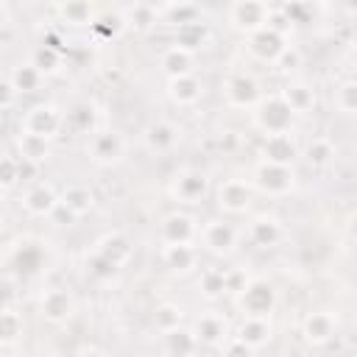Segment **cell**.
I'll return each mask as SVG.
<instances>
[{"label": "cell", "instance_id": "f35d334b", "mask_svg": "<svg viewBox=\"0 0 357 357\" xmlns=\"http://www.w3.org/2000/svg\"><path fill=\"white\" fill-rule=\"evenodd\" d=\"M17 95H22L14 84H11V78H6L3 81V112H11V106H14V98Z\"/></svg>", "mask_w": 357, "mask_h": 357}, {"label": "cell", "instance_id": "5b68a950", "mask_svg": "<svg viewBox=\"0 0 357 357\" xmlns=\"http://www.w3.org/2000/svg\"><path fill=\"white\" fill-rule=\"evenodd\" d=\"M257 184L271 195H282L293 187V173L287 165H276V162L265 159V165H259V170H257Z\"/></svg>", "mask_w": 357, "mask_h": 357}, {"label": "cell", "instance_id": "836d02e7", "mask_svg": "<svg viewBox=\"0 0 357 357\" xmlns=\"http://www.w3.org/2000/svg\"><path fill=\"white\" fill-rule=\"evenodd\" d=\"M67 22H86L89 20V3L86 0H64L61 6Z\"/></svg>", "mask_w": 357, "mask_h": 357}, {"label": "cell", "instance_id": "60d3db41", "mask_svg": "<svg viewBox=\"0 0 357 357\" xmlns=\"http://www.w3.org/2000/svg\"><path fill=\"white\" fill-rule=\"evenodd\" d=\"M349 231H351V237H357V215L349 220Z\"/></svg>", "mask_w": 357, "mask_h": 357}, {"label": "cell", "instance_id": "4dcf8cb0", "mask_svg": "<svg viewBox=\"0 0 357 357\" xmlns=\"http://www.w3.org/2000/svg\"><path fill=\"white\" fill-rule=\"evenodd\" d=\"M20 335H22V321L17 318V312L11 310V304H6L3 307V346H8Z\"/></svg>", "mask_w": 357, "mask_h": 357}, {"label": "cell", "instance_id": "d6986e66", "mask_svg": "<svg viewBox=\"0 0 357 357\" xmlns=\"http://www.w3.org/2000/svg\"><path fill=\"white\" fill-rule=\"evenodd\" d=\"M304 335L312 343H324V340H329L335 335V321L326 312H312L307 318V324H304Z\"/></svg>", "mask_w": 357, "mask_h": 357}, {"label": "cell", "instance_id": "ba28073f", "mask_svg": "<svg viewBox=\"0 0 357 357\" xmlns=\"http://www.w3.org/2000/svg\"><path fill=\"white\" fill-rule=\"evenodd\" d=\"M251 201V192L245 187V181H237V178H229L220 190H218V204L220 209L226 212H243Z\"/></svg>", "mask_w": 357, "mask_h": 357}, {"label": "cell", "instance_id": "8d00e7d4", "mask_svg": "<svg viewBox=\"0 0 357 357\" xmlns=\"http://www.w3.org/2000/svg\"><path fill=\"white\" fill-rule=\"evenodd\" d=\"M17 181H20V156L17 159L14 156H6L3 159V187L11 190Z\"/></svg>", "mask_w": 357, "mask_h": 357}, {"label": "cell", "instance_id": "1f68e13d", "mask_svg": "<svg viewBox=\"0 0 357 357\" xmlns=\"http://www.w3.org/2000/svg\"><path fill=\"white\" fill-rule=\"evenodd\" d=\"M201 287H204V293H206L209 298L220 296V293L226 290V273H223V271H206L204 279H201Z\"/></svg>", "mask_w": 357, "mask_h": 357}, {"label": "cell", "instance_id": "ffe728a7", "mask_svg": "<svg viewBox=\"0 0 357 357\" xmlns=\"http://www.w3.org/2000/svg\"><path fill=\"white\" fill-rule=\"evenodd\" d=\"M145 142H148V148L156 151V153L170 151L173 142H176V128H173L170 123H153V126L148 128V134H145Z\"/></svg>", "mask_w": 357, "mask_h": 357}, {"label": "cell", "instance_id": "d590c367", "mask_svg": "<svg viewBox=\"0 0 357 357\" xmlns=\"http://www.w3.org/2000/svg\"><path fill=\"white\" fill-rule=\"evenodd\" d=\"M167 337H170V351H192L195 349V335H190V332H181V329H173V332H167Z\"/></svg>", "mask_w": 357, "mask_h": 357}, {"label": "cell", "instance_id": "4fadbf2b", "mask_svg": "<svg viewBox=\"0 0 357 357\" xmlns=\"http://www.w3.org/2000/svg\"><path fill=\"white\" fill-rule=\"evenodd\" d=\"M204 192H206V176L204 173L187 170V173L176 176V195L184 204H195L198 198H204Z\"/></svg>", "mask_w": 357, "mask_h": 357}, {"label": "cell", "instance_id": "52a82bcc", "mask_svg": "<svg viewBox=\"0 0 357 357\" xmlns=\"http://www.w3.org/2000/svg\"><path fill=\"white\" fill-rule=\"evenodd\" d=\"M201 237H204V245L215 254H229L234 248V229L226 220H209Z\"/></svg>", "mask_w": 357, "mask_h": 357}, {"label": "cell", "instance_id": "83f0119b", "mask_svg": "<svg viewBox=\"0 0 357 357\" xmlns=\"http://www.w3.org/2000/svg\"><path fill=\"white\" fill-rule=\"evenodd\" d=\"M20 156L33 159V162H42V159L47 156V139L39 137V134L22 131V137H20Z\"/></svg>", "mask_w": 357, "mask_h": 357}, {"label": "cell", "instance_id": "2e32d148", "mask_svg": "<svg viewBox=\"0 0 357 357\" xmlns=\"http://www.w3.org/2000/svg\"><path fill=\"white\" fill-rule=\"evenodd\" d=\"M190 67H192V56H190V50H187V47L173 45L170 50H165V56H162V70H165L167 75H173V78L187 75V73H190Z\"/></svg>", "mask_w": 357, "mask_h": 357}, {"label": "cell", "instance_id": "b9f144b4", "mask_svg": "<svg viewBox=\"0 0 357 357\" xmlns=\"http://www.w3.org/2000/svg\"><path fill=\"white\" fill-rule=\"evenodd\" d=\"M346 6H349V8H357V0H346Z\"/></svg>", "mask_w": 357, "mask_h": 357}, {"label": "cell", "instance_id": "603a6c76", "mask_svg": "<svg viewBox=\"0 0 357 357\" xmlns=\"http://www.w3.org/2000/svg\"><path fill=\"white\" fill-rule=\"evenodd\" d=\"M204 36H206V28H204L198 20H187V22H178L176 45H178V47L192 50V47H198V45L204 42Z\"/></svg>", "mask_w": 357, "mask_h": 357}, {"label": "cell", "instance_id": "e575fe53", "mask_svg": "<svg viewBox=\"0 0 357 357\" xmlns=\"http://www.w3.org/2000/svg\"><path fill=\"white\" fill-rule=\"evenodd\" d=\"M337 106L343 112H357V81H346L337 86Z\"/></svg>", "mask_w": 357, "mask_h": 357}, {"label": "cell", "instance_id": "9c48e42d", "mask_svg": "<svg viewBox=\"0 0 357 357\" xmlns=\"http://www.w3.org/2000/svg\"><path fill=\"white\" fill-rule=\"evenodd\" d=\"M39 310H42V315H45L47 321H64V318L73 312V298H70L67 290L53 287V290H45Z\"/></svg>", "mask_w": 357, "mask_h": 357}, {"label": "cell", "instance_id": "ee69618b", "mask_svg": "<svg viewBox=\"0 0 357 357\" xmlns=\"http://www.w3.org/2000/svg\"><path fill=\"white\" fill-rule=\"evenodd\" d=\"M56 3H64V0H56Z\"/></svg>", "mask_w": 357, "mask_h": 357}, {"label": "cell", "instance_id": "d4e9b609", "mask_svg": "<svg viewBox=\"0 0 357 357\" xmlns=\"http://www.w3.org/2000/svg\"><path fill=\"white\" fill-rule=\"evenodd\" d=\"M8 78H11V84H14L20 92H33V89H39V84H42V73H39L33 64H20Z\"/></svg>", "mask_w": 357, "mask_h": 357}, {"label": "cell", "instance_id": "484cf974", "mask_svg": "<svg viewBox=\"0 0 357 357\" xmlns=\"http://www.w3.org/2000/svg\"><path fill=\"white\" fill-rule=\"evenodd\" d=\"M268 335H271V329H268L265 318H259V315H248L245 324H243V329H240V340H245L251 349L259 346Z\"/></svg>", "mask_w": 357, "mask_h": 357}, {"label": "cell", "instance_id": "6da1fadb", "mask_svg": "<svg viewBox=\"0 0 357 357\" xmlns=\"http://www.w3.org/2000/svg\"><path fill=\"white\" fill-rule=\"evenodd\" d=\"M61 123H64V117L59 114L56 106H50V103H39V106L28 109V114H25V120H22L20 126H22L28 134H39V137L50 139V137L61 128Z\"/></svg>", "mask_w": 357, "mask_h": 357}, {"label": "cell", "instance_id": "7bdbcfd3", "mask_svg": "<svg viewBox=\"0 0 357 357\" xmlns=\"http://www.w3.org/2000/svg\"><path fill=\"white\" fill-rule=\"evenodd\" d=\"M170 3H187V0H170Z\"/></svg>", "mask_w": 357, "mask_h": 357}, {"label": "cell", "instance_id": "7a4b0ae2", "mask_svg": "<svg viewBox=\"0 0 357 357\" xmlns=\"http://www.w3.org/2000/svg\"><path fill=\"white\" fill-rule=\"evenodd\" d=\"M240 304H243V310H245L248 315L265 318V315L273 310V287H271L268 282L257 279V282H251V284H245V287L240 290Z\"/></svg>", "mask_w": 357, "mask_h": 357}, {"label": "cell", "instance_id": "8fae6325", "mask_svg": "<svg viewBox=\"0 0 357 357\" xmlns=\"http://www.w3.org/2000/svg\"><path fill=\"white\" fill-rule=\"evenodd\" d=\"M25 209L31 212V215H53L56 209H59V204H61V198L50 190V187H45V184H39V187H33V190H28L25 192Z\"/></svg>", "mask_w": 357, "mask_h": 357}, {"label": "cell", "instance_id": "7c38bea8", "mask_svg": "<svg viewBox=\"0 0 357 357\" xmlns=\"http://www.w3.org/2000/svg\"><path fill=\"white\" fill-rule=\"evenodd\" d=\"M262 151H265V159H268V162H276V165H290V162L296 159V145H293V139L287 137V131H282V134H268Z\"/></svg>", "mask_w": 357, "mask_h": 357}, {"label": "cell", "instance_id": "4316f807", "mask_svg": "<svg viewBox=\"0 0 357 357\" xmlns=\"http://www.w3.org/2000/svg\"><path fill=\"white\" fill-rule=\"evenodd\" d=\"M31 64H33V67H36L42 75L56 73V70H59V64H61V53H59L53 45H42V47H36V50H33Z\"/></svg>", "mask_w": 357, "mask_h": 357}, {"label": "cell", "instance_id": "e0dca14e", "mask_svg": "<svg viewBox=\"0 0 357 357\" xmlns=\"http://www.w3.org/2000/svg\"><path fill=\"white\" fill-rule=\"evenodd\" d=\"M170 98L176 100V103H195L198 98H201V84H198V78H192L190 73L187 75H178V78H173L170 81Z\"/></svg>", "mask_w": 357, "mask_h": 357}, {"label": "cell", "instance_id": "30bf717a", "mask_svg": "<svg viewBox=\"0 0 357 357\" xmlns=\"http://www.w3.org/2000/svg\"><path fill=\"white\" fill-rule=\"evenodd\" d=\"M251 50L254 56H259L262 61H276V56L284 50V42H282V33L276 28H262L251 36Z\"/></svg>", "mask_w": 357, "mask_h": 357}, {"label": "cell", "instance_id": "3957f363", "mask_svg": "<svg viewBox=\"0 0 357 357\" xmlns=\"http://www.w3.org/2000/svg\"><path fill=\"white\" fill-rule=\"evenodd\" d=\"M268 17L271 14H268V6L262 0H237L231 8V22L243 31H251V33L262 31Z\"/></svg>", "mask_w": 357, "mask_h": 357}, {"label": "cell", "instance_id": "ac0fdd59", "mask_svg": "<svg viewBox=\"0 0 357 357\" xmlns=\"http://www.w3.org/2000/svg\"><path fill=\"white\" fill-rule=\"evenodd\" d=\"M165 262L173 271H190L195 265V248L190 243H167L165 245Z\"/></svg>", "mask_w": 357, "mask_h": 357}, {"label": "cell", "instance_id": "7402d4cb", "mask_svg": "<svg viewBox=\"0 0 357 357\" xmlns=\"http://www.w3.org/2000/svg\"><path fill=\"white\" fill-rule=\"evenodd\" d=\"M282 98L287 100V106H290L293 112H307V109L315 106V95H312V89L304 86V84H287V89L282 92Z\"/></svg>", "mask_w": 357, "mask_h": 357}, {"label": "cell", "instance_id": "cb8c5ba5", "mask_svg": "<svg viewBox=\"0 0 357 357\" xmlns=\"http://www.w3.org/2000/svg\"><path fill=\"white\" fill-rule=\"evenodd\" d=\"M279 234H282V229H279V223L273 218H257L251 223V240L257 245H273L279 240Z\"/></svg>", "mask_w": 357, "mask_h": 357}, {"label": "cell", "instance_id": "f546056e", "mask_svg": "<svg viewBox=\"0 0 357 357\" xmlns=\"http://www.w3.org/2000/svg\"><path fill=\"white\" fill-rule=\"evenodd\" d=\"M226 335V324L218 318V315H204L201 321H198V326H195V337L198 340H218V337H223Z\"/></svg>", "mask_w": 357, "mask_h": 357}, {"label": "cell", "instance_id": "8992f818", "mask_svg": "<svg viewBox=\"0 0 357 357\" xmlns=\"http://www.w3.org/2000/svg\"><path fill=\"white\" fill-rule=\"evenodd\" d=\"M123 148H126V142H123V137H120L117 131H100V134H95L92 142H89V153H92V159L100 162V165L117 162V159L123 156Z\"/></svg>", "mask_w": 357, "mask_h": 357}, {"label": "cell", "instance_id": "d6a6232c", "mask_svg": "<svg viewBox=\"0 0 357 357\" xmlns=\"http://www.w3.org/2000/svg\"><path fill=\"white\" fill-rule=\"evenodd\" d=\"M178 321H181V310H178V307H173V304H162V307L156 310V324H159L165 332L178 329Z\"/></svg>", "mask_w": 357, "mask_h": 357}, {"label": "cell", "instance_id": "ab89813d", "mask_svg": "<svg viewBox=\"0 0 357 357\" xmlns=\"http://www.w3.org/2000/svg\"><path fill=\"white\" fill-rule=\"evenodd\" d=\"M70 120H81V128H86V126H92V106H75L73 112H70Z\"/></svg>", "mask_w": 357, "mask_h": 357}, {"label": "cell", "instance_id": "5bb4252c", "mask_svg": "<svg viewBox=\"0 0 357 357\" xmlns=\"http://www.w3.org/2000/svg\"><path fill=\"white\" fill-rule=\"evenodd\" d=\"M165 243H190L195 237V220L190 215H170L162 223Z\"/></svg>", "mask_w": 357, "mask_h": 357}, {"label": "cell", "instance_id": "74e56055", "mask_svg": "<svg viewBox=\"0 0 357 357\" xmlns=\"http://www.w3.org/2000/svg\"><path fill=\"white\" fill-rule=\"evenodd\" d=\"M131 22H134L137 28H151V25H153V11H151V6H134Z\"/></svg>", "mask_w": 357, "mask_h": 357}, {"label": "cell", "instance_id": "f1b7e54d", "mask_svg": "<svg viewBox=\"0 0 357 357\" xmlns=\"http://www.w3.org/2000/svg\"><path fill=\"white\" fill-rule=\"evenodd\" d=\"M332 159H335V148H332L329 139L318 137V139H312V142L307 145V162H310V165L324 167V165H329Z\"/></svg>", "mask_w": 357, "mask_h": 357}, {"label": "cell", "instance_id": "44dd1931", "mask_svg": "<svg viewBox=\"0 0 357 357\" xmlns=\"http://www.w3.org/2000/svg\"><path fill=\"white\" fill-rule=\"evenodd\" d=\"M92 204H95V201H92V192H89L86 187H70V190L61 192V206L70 209L75 218L84 215V212H89Z\"/></svg>", "mask_w": 357, "mask_h": 357}, {"label": "cell", "instance_id": "277c9868", "mask_svg": "<svg viewBox=\"0 0 357 357\" xmlns=\"http://www.w3.org/2000/svg\"><path fill=\"white\" fill-rule=\"evenodd\" d=\"M293 109L287 106L284 98H271L262 103V112H259V126L268 131V134H282L290 128V120H293Z\"/></svg>", "mask_w": 357, "mask_h": 357}, {"label": "cell", "instance_id": "9a60e30c", "mask_svg": "<svg viewBox=\"0 0 357 357\" xmlns=\"http://www.w3.org/2000/svg\"><path fill=\"white\" fill-rule=\"evenodd\" d=\"M226 95L234 106H251L257 98H259V89H257V81L254 78H245V75H234L229 78L226 84Z\"/></svg>", "mask_w": 357, "mask_h": 357}]
</instances>
